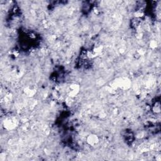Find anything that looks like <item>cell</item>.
I'll return each mask as SVG.
<instances>
[{"label": "cell", "instance_id": "obj_1", "mask_svg": "<svg viewBox=\"0 0 161 161\" xmlns=\"http://www.w3.org/2000/svg\"><path fill=\"white\" fill-rule=\"evenodd\" d=\"M87 140H88L87 142H88V144L93 146L95 144H97L99 142L98 137L95 135H89V137L87 138Z\"/></svg>", "mask_w": 161, "mask_h": 161}, {"label": "cell", "instance_id": "obj_2", "mask_svg": "<svg viewBox=\"0 0 161 161\" xmlns=\"http://www.w3.org/2000/svg\"><path fill=\"white\" fill-rule=\"evenodd\" d=\"M152 111L153 112L155 113H159L160 111V102L159 101H157L154 105L152 107Z\"/></svg>", "mask_w": 161, "mask_h": 161}]
</instances>
